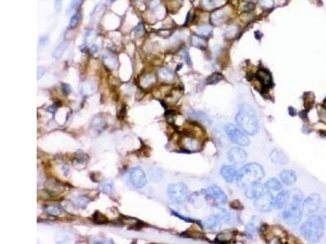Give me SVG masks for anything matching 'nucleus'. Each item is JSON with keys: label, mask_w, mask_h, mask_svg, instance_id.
Segmentation results:
<instances>
[{"label": "nucleus", "mask_w": 326, "mask_h": 244, "mask_svg": "<svg viewBox=\"0 0 326 244\" xmlns=\"http://www.w3.org/2000/svg\"><path fill=\"white\" fill-rule=\"evenodd\" d=\"M273 199L274 198L271 191L266 189L259 196L255 199L254 204L255 208L261 212H267L271 211L273 208Z\"/></svg>", "instance_id": "0eeeda50"}, {"label": "nucleus", "mask_w": 326, "mask_h": 244, "mask_svg": "<svg viewBox=\"0 0 326 244\" xmlns=\"http://www.w3.org/2000/svg\"><path fill=\"white\" fill-rule=\"evenodd\" d=\"M115 0H109V2H114Z\"/></svg>", "instance_id": "603ef678"}, {"label": "nucleus", "mask_w": 326, "mask_h": 244, "mask_svg": "<svg viewBox=\"0 0 326 244\" xmlns=\"http://www.w3.org/2000/svg\"><path fill=\"white\" fill-rule=\"evenodd\" d=\"M324 232V221L320 216H310L301 227V234L305 239L311 242L320 240Z\"/></svg>", "instance_id": "20e7f679"}, {"label": "nucleus", "mask_w": 326, "mask_h": 244, "mask_svg": "<svg viewBox=\"0 0 326 244\" xmlns=\"http://www.w3.org/2000/svg\"><path fill=\"white\" fill-rule=\"evenodd\" d=\"M324 103L326 105V98H325V99H324Z\"/></svg>", "instance_id": "864d4df0"}, {"label": "nucleus", "mask_w": 326, "mask_h": 244, "mask_svg": "<svg viewBox=\"0 0 326 244\" xmlns=\"http://www.w3.org/2000/svg\"><path fill=\"white\" fill-rule=\"evenodd\" d=\"M45 211L46 212H48L50 215L57 216V215L61 213L62 209L60 207L57 206V205H49V206L46 207Z\"/></svg>", "instance_id": "cd10ccee"}, {"label": "nucleus", "mask_w": 326, "mask_h": 244, "mask_svg": "<svg viewBox=\"0 0 326 244\" xmlns=\"http://www.w3.org/2000/svg\"><path fill=\"white\" fill-rule=\"evenodd\" d=\"M225 132L232 142L240 147H248L250 143L246 133L232 124H227L225 126Z\"/></svg>", "instance_id": "39448f33"}, {"label": "nucleus", "mask_w": 326, "mask_h": 244, "mask_svg": "<svg viewBox=\"0 0 326 244\" xmlns=\"http://www.w3.org/2000/svg\"><path fill=\"white\" fill-rule=\"evenodd\" d=\"M265 190H266L265 186L261 184L259 182H258L253 183L245 188V194L248 199H255L259 196Z\"/></svg>", "instance_id": "f8f14e48"}, {"label": "nucleus", "mask_w": 326, "mask_h": 244, "mask_svg": "<svg viewBox=\"0 0 326 244\" xmlns=\"http://www.w3.org/2000/svg\"><path fill=\"white\" fill-rule=\"evenodd\" d=\"M270 158L273 163L277 164V165H282V164H286L288 163V156L287 155L281 150L274 149L270 154Z\"/></svg>", "instance_id": "4468645a"}, {"label": "nucleus", "mask_w": 326, "mask_h": 244, "mask_svg": "<svg viewBox=\"0 0 326 244\" xmlns=\"http://www.w3.org/2000/svg\"><path fill=\"white\" fill-rule=\"evenodd\" d=\"M63 171H64V175L65 176L68 175V173H69V167H68V166H64V167H63Z\"/></svg>", "instance_id": "09e8293b"}, {"label": "nucleus", "mask_w": 326, "mask_h": 244, "mask_svg": "<svg viewBox=\"0 0 326 244\" xmlns=\"http://www.w3.org/2000/svg\"><path fill=\"white\" fill-rule=\"evenodd\" d=\"M282 182L286 186L293 185L297 180V175L293 170H284L280 174Z\"/></svg>", "instance_id": "dca6fc26"}, {"label": "nucleus", "mask_w": 326, "mask_h": 244, "mask_svg": "<svg viewBox=\"0 0 326 244\" xmlns=\"http://www.w3.org/2000/svg\"><path fill=\"white\" fill-rule=\"evenodd\" d=\"M257 77L260 81V82L262 83L264 88H269L270 85H272L271 77L267 71H264L263 69L259 70L258 72Z\"/></svg>", "instance_id": "a211bd4d"}, {"label": "nucleus", "mask_w": 326, "mask_h": 244, "mask_svg": "<svg viewBox=\"0 0 326 244\" xmlns=\"http://www.w3.org/2000/svg\"><path fill=\"white\" fill-rule=\"evenodd\" d=\"M228 160V161L234 164H240V163H245L246 159H247V154L246 152L239 147H232L229 150L227 154Z\"/></svg>", "instance_id": "9b49d317"}, {"label": "nucleus", "mask_w": 326, "mask_h": 244, "mask_svg": "<svg viewBox=\"0 0 326 244\" xmlns=\"http://www.w3.org/2000/svg\"><path fill=\"white\" fill-rule=\"evenodd\" d=\"M224 19V13L222 11H218L211 15V21L214 24H219Z\"/></svg>", "instance_id": "bb28decb"}, {"label": "nucleus", "mask_w": 326, "mask_h": 244, "mask_svg": "<svg viewBox=\"0 0 326 244\" xmlns=\"http://www.w3.org/2000/svg\"><path fill=\"white\" fill-rule=\"evenodd\" d=\"M239 128L246 134L255 135L259 130V122L255 109L248 104H241L235 116Z\"/></svg>", "instance_id": "f257e3e1"}, {"label": "nucleus", "mask_w": 326, "mask_h": 244, "mask_svg": "<svg viewBox=\"0 0 326 244\" xmlns=\"http://www.w3.org/2000/svg\"><path fill=\"white\" fill-rule=\"evenodd\" d=\"M56 109H57V107H56V105L53 104V105H52L51 107H48V111H50V112H52V113L54 114L56 112Z\"/></svg>", "instance_id": "49530a36"}, {"label": "nucleus", "mask_w": 326, "mask_h": 244, "mask_svg": "<svg viewBox=\"0 0 326 244\" xmlns=\"http://www.w3.org/2000/svg\"><path fill=\"white\" fill-rule=\"evenodd\" d=\"M94 91H95V87H94V85H93L90 82H86V83H84L83 85H82V86H81L82 95H85V96H87V95H90L91 94H93Z\"/></svg>", "instance_id": "b1692460"}, {"label": "nucleus", "mask_w": 326, "mask_h": 244, "mask_svg": "<svg viewBox=\"0 0 326 244\" xmlns=\"http://www.w3.org/2000/svg\"><path fill=\"white\" fill-rule=\"evenodd\" d=\"M290 199V192L288 190H281L276 198L273 199V208L276 209H282L286 206Z\"/></svg>", "instance_id": "ddd939ff"}, {"label": "nucleus", "mask_w": 326, "mask_h": 244, "mask_svg": "<svg viewBox=\"0 0 326 244\" xmlns=\"http://www.w3.org/2000/svg\"><path fill=\"white\" fill-rule=\"evenodd\" d=\"M135 33H136V36L137 38H140V37H142V36L144 35V27L143 23H140V24L137 25Z\"/></svg>", "instance_id": "c9c22d12"}, {"label": "nucleus", "mask_w": 326, "mask_h": 244, "mask_svg": "<svg viewBox=\"0 0 326 244\" xmlns=\"http://www.w3.org/2000/svg\"><path fill=\"white\" fill-rule=\"evenodd\" d=\"M113 181L111 180H105L103 181L100 184V190L105 193L106 194H112L113 191Z\"/></svg>", "instance_id": "412c9836"}, {"label": "nucleus", "mask_w": 326, "mask_h": 244, "mask_svg": "<svg viewBox=\"0 0 326 244\" xmlns=\"http://www.w3.org/2000/svg\"><path fill=\"white\" fill-rule=\"evenodd\" d=\"M103 61L105 66H107L109 69H114L117 66V61L113 57L110 56L109 54H105L103 56Z\"/></svg>", "instance_id": "5701e85b"}, {"label": "nucleus", "mask_w": 326, "mask_h": 244, "mask_svg": "<svg viewBox=\"0 0 326 244\" xmlns=\"http://www.w3.org/2000/svg\"><path fill=\"white\" fill-rule=\"evenodd\" d=\"M223 78H224V77H223V75H222L221 73H214L210 75V76L206 79V83H207L208 85H214V84L219 82Z\"/></svg>", "instance_id": "a878e982"}, {"label": "nucleus", "mask_w": 326, "mask_h": 244, "mask_svg": "<svg viewBox=\"0 0 326 244\" xmlns=\"http://www.w3.org/2000/svg\"><path fill=\"white\" fill-rule=\"evenodd\" d=\"M80 1H81V0H72L70 3H69V7L67 8V15H70L74 12V10L76 9L77 7L79 6Z\"/></svg>", "instance_id": "72a5a7b5"}, {"label": "nucleus", "mask_w": 326, "mask_h": 244, "mask_svg": "<svg viewBox=\"0 0 326 244\" xmlns=\"http://www.w3.org/2000/svg\"><path fill=\"white\" fill-rule=\"evenodd\" d=\"M264 186L265 188L270 191H279V190H282V188H283L282 183L277 178H274L267 181V182L265 183Z\"/></svg>", "instance_id": "6ab92c4d"}, {"label": "nucleus", "mask_w": 326, "mask_h": 244, "mask_svg": "<svg viewBox=\"0 0 326 244\" xmlns=\"http://www.w3.org/2000/svg\"><path fill=\"white\" fill-rule=\"evenodd\" d=\"M68 47H69V43L67 41H64V42L60 43L53 51L52 56L56 59H60L64 53L65 52V51L67 50Z\"/></svg>", "instance_id": "aec40b11"}, {"label": "nucleus", "mask_w": 326, "mask_h": 244, "mask_svg": "<svg viewBox=\"0 0 326 244\" xmlns=\"http://www.w3.org/2000/svg\"><path fill=\"white\" fill-rule=\"evenodd\" d=\"M264 177V170L258 163L245 164L236 173V181L240 188H246L255 182H259Z\"/></svg>", "instance_id": "7ed1b4c3"}, {"label": "nucleus", "mask_w": 326, "mask_h": 244, "mask_svg": "<svg viewBox=\"0 0 326 244\" xmlns=\"http://www.w3.org/2000/svg\"><path fill=\"white\" fill-rule=\"evenodd\" d=\"M323 215H324V218H325V219H326V208H325V210H324V212H323Z\"/></svg>", "instance_id": "3c124183"}, {"label": "nucleus", "mask_w": 326, "mask_h": 244, "mask_svg": "<svg viewBox=\"0 0 326 244\" xmlns=\"http://www.w3.org/2000/svg\"><path fill=\"white\" fill-rule=\"evenodd\" d=\"M129 179L135 188L140 189L147 184V178L144 172L140 168H134L130 171Z\"/></svg>", "instance_id": "1a4fd4ad"}, {"label": "nucleus", "mask_w": 326, "mask_h": 244, "mask_svg": "<svg viewBox=\"0 0 326 244\" xmlns=\"http://www.w3.org/2000/svg\"><path fill=\"white\" fill-rule=\"evenodd\" d=\"M46 73V69L43 67H38V75H37V79L39 80L43 77V75Z\"/></svg>", "instance_id": "79ce46f5"}, {"label": "nucleus", "mask_w": 326, "mask_h": 244, "mask_svg": "<svg viewBox=\"0 0 326 244\" xmlns=\"http://www.w3.org/2000/svg\"><path fill=\"white\" fill-rule=\"evenodd\" d=\"M321 205V198L318 194H312L302 203V212L307 215L316 213Z\"/></svg>", "instance_id": "6e6552de"}, {"label": "nucleus", "mask_w": 326, "mask_h": 244, "mask_svg": "<svg viewBox=\"0 0 326 244\" xmlns=\"http://www.w3.org/2000/svg\"><path fill=\"white\" fill-rule=\"evenodd\" d=\"M255 38H257L258 40H260V38H261V37H262V34L259 32V31H257V32H255Z\"/></svg>", "instance_id": "8fccbe9b"}, {"label": "nucleus", "mask_w": 326, "mask_h": 244, "mask_svg": "<svg viewBox=\"0 0 326 244\" xmlns=\"http://www.w3.org/2000/svg\"><path fill=\"white\" fill-rule=\"evenodd\" d=\"M204 2L207 7H212V6L214 5V0H205Z\"/></svg>", "instance_id": "a18cd8bd"}, {"label": "nucleus", "mask_w": 326, "mask_h": 244, "mask_svg": "<svg viewBox=\"0 0 326 244\" xmlns=\"http://www.w3.org/2000/svg\"><path fill=\"white\" fill-rule=\"evenodd\" d=\"M92 220L94 222L98 223V224H105V223L108 222V219L106 218V216L100 213V212H95V213L93 214Z\"/></svg>", "instance_id": "c85d7f7f"}, {"label": "nucleus", "mask_w": 326, "mask_h": 244, "mask_svg": "<svg viewBox=\"0 0 326 244\" xmlns=\"http://www.w3.org/2000/svg\"><path fill=\"white\" fill-rule=\"evenodd\" d=\"M205 225L209 230H219L221 227V217L217 215L209 216L205 221Z\"/></svg>", "instance_id": "f3484780"}, {"label": "nucleus", "mask_w": 326, "mask_h": 244, "mask_svg": "<svg viewBox=\"0 0 326 244\" xmlns=\"http://www.w3.org/2000/svg\"><path fill=\"white\" fill-rule=\"evenodd\" d=\"M61 88H62V91L64 92V95H67L72 92L71 86H70L69 84H67V83H62Z\"/></svg>", "instance_id": "4c0bfd02"}, {"label": "nucleus", "mask_w": 326, "mask_h": 244, "mask_svg": "<svg viewBox=\"0 0 326 244\" xmlns=\"http://www.w3.org/2000/svg\"><path fill=\"white\" fill-rule=\"evenodd\" d=\"M159 75L163 80H166V81H171L174 77V75H173L171 72L167 69H165V68L160 70Z\"/></svg>", "instance_id": "c756f323"}, {"label": "nucleus", "mask_w": 326, "mask_h": 244, "mask_svg": "<svg viewBox=\"0 0 326 244\" xmlns=\"http://www.w3.org/2000/svg\"><path fill=\"white\" fill-rule=\"evenodd\" d=\"M48 43H49V38H48V35H42L39 38V40H38V45L40 47H44L48 45Z\"/></svg>", "instance_id": "e433bc0d"}, {"label": "nucleus", "mask_w": 326, "mask_h": 244, "mask_svg": "<svg viewBox=\"0 0 326 244\" xmlns=\"http://www.w3.org/2000/svg\"><path fill=\"white\" fill-rule=\"evenodd\" d=\"M198 32L199 34L202 36H208L211 33V28L208 25H203L198 28Z\"/></svg>", "instance_id": "f704fd0d"}, {"label": "nucleus", "mask_w": 326, "mask_h": 244, "mask_svg": "<svg viewBox=\"0 0 326 244\" xmlns=\"http://www.w3.org/2000/svg\"><path fill=\"white\" fill-rule=\"evenodd\" d=\"M254 9H255V4L251 2H246V3L244 5V7H243V11H244V12H251V11Z\"/></svg>", "instance_id": "ea45409f"}, {"label": "nucleus", "mask_w": 326, "mask_h": 244, "mask_svg": "<svg viewBox=\"0 0 326 244\" xmlns=\"http://www.w3.org/2000/svg\"><path fill=\"white\" fill-rule=\"evenodd\" d=\"M55 10L56 12H59L62 9V0H55L54 2Z\"/></svg>", "instance_id": "a19ab883"}, {"label": "nucleus", "mask_w": 326, "mask_h": 244, "mask_svg": "<svg viewBox=\"0 0 326 244\" xmlns=\"http://www.w3.org/2000/svg\"><path fill=\"white\" fill-rule=\"evenodd\" d=\"M259 2L261 6L264 7H267V8L271 7L274 4L273 0H259Z\"/></svg>", "instance_id": "58836bf2"}, {"label": "nucleus", "mask_w": 326, "mask_h": 244, "mask_svg": "<svg viewBox=\"0 0 326 244\" xmlns=\"http://www.w3.org/2000/svg\"><path fill=\"white\" fill-rule=\"evenodd\" d=\"M154 81V77L152 76V74H148V75L144 77L143 79L141 80V84L143 86H148V85H152Z\"/></svg>", "instance_id": "473e14b6"}, {"label": "nucleus", "mask_w": 326, "mask_h": 244, "mask_svg": "<svg viewBox=\"0 0 326 244\" xmlns=\"http://www.w3.org/2000/svg\"><path fill=\"white\" fill-rule=\"evenodd\" d=\"M184 59H185L186 63H187L189 66H191V65H192V63H191L190 56H189V54H188V51H185V52H184Z\"/></svg>", "instance_id": "c03bdc74"}, {"label": "nucleus", "mask_w": 326, "mask_h": 244, "mask_svg": "<svg viewBox=\"0 0 326 244\" xmlns=\"http://www.w3.org/2000/svg\"><path fill=\"white\" fill-rule=\"evenodd\" d=\"M299 115H300V116H301V118L303 119V120H304L306 117H307V113L306 111H302L299 113Z\"/></svg>", "instance_id": "de8ad7c7"}, {"label": "nucleus", "mask_w": 326, "mask_h": 244, "mask_svg": "<svg viewBox=\"0 0 326 244\" xmlns=\"http://www.w3.org/2000/svg\"><path fill=\"white\" fill-rule=\"evenodd\" d=\"M205 196L207 199H211L218 204H226L228 200L226 194L216 185H213L207 188V190H205Z\"/></svg>", "instance_id": "9d476101"}, {"label": "nucleus", "mask_w": 326, "mask_h": 244, "mask_svg": "<svg viewBox=\"0 0 326 244\" xmlns=\"http://www.w3.org/2000/svg\"><path fill=\"white\" fill-rule=\"evenodd\" d=\"M89 201H90V199H89L86 196H85V195L79 196L76 199L77 204H78V205H79V207H81L82 208H85L86 207V205L88 204Z\"/></svg>", "instance_id": "2f4dec72"}, {"label": "nucleus", "mask_w": 326, "mask_h": 244, "mask_svg": "<svg viewBox=\"0 0 326 244\" xmlns=\"http://www.w3.org/2000/svg\"><path fill=\"white\" fill-rule=\"evenodd\" d=\"M290 199L282 212V219L290 225H297L302 216V193L297 189L291 190Z\"/></svg>", "instance_id": "f03ea898"}, {"label": "nucleus", "mask_w": 326, "mask_h": 244, "mask_svg": "<svg viewBox=\"0 0 326 244\" xmlns=\"http://www.w3.org/2000/svg\"><path fill=\"white\" fill-rule=\"evenodd\" d=\"M98 50H99V48H98V46L97 45H95V44H93V45L90 46V54H95V53L97 52Z\"/></svg>", "instance_id": "37998d69"}, {"label": "nucleus", "mask_w": 326, "mask_h": 244, "mask_svg": "<svg viewBox=\"0 0 326 244\" xmlns=\"http://www.w3.org/2000/svg\"><path fill=\"white\" fill-rule=\"evenodd\" d=\"M192 44L194 47L198 48H205L206 46V42L204 38L198 37L197 35H193L192 37Z\"/></svg>", "instance_id": "393cba45"}, {"label": "nucleus", "mask_w": 326, "mask_h": 244, "mask_svg": "<svg viewBox=\"0 0 326 244\" xmlns=\"http://www.w3.org/2000/svg\"><path fill=\"white\" fill-rule=\"evenodd\" d=\"M79 19H80V17H79V12L74 13V14L71 17V18H70V21H69V28H71V29L76 28L78 24H79Z\"/></svg>", "instance_id": "7c9ffc66"}, {"label": "nucleus", "mask_w": 326, "mask_h": 244, "mask_svg": "<svg viewBox=\"0 0 326 244\" xmlns=\"http://www.w3.org/2000/svg\"><path fill=\"white\" fill-rule=\"evenodd\" d=\"M220 173L224 180L228 183H232L236 178V171L234 167L231 165L222 166Z\"/></svg>", "instance_id": "2eb2a0df"}, {"label": "nucleus", "mask_w": 326, "mask_h": 244, "mask_svg": "<svg viewBox=\"0 0 326 244\" xmlns=\"http://www.w3.org/2000/svg\"><path fill=\"white\" fill-rule=\"evenodd\" d=\"M105 126L106 124L105 120L100 117H95L92 122V128L94 129V130L97 132H101L104 130V129H105Z\"/></svg>", "instance_id": "4be33fe9"}, {"label": "nucleus", "mask_w": 326, "mask_h": 244, "mask_svg": "<svg viewBox=\"0 0 326 244\" xmlns=\"http://www.w3.org/2000/svg\"><path fill=\"white\" fill-rule=\"evenodd\" d=\"M167 195L174 203L182 204L188 196V187L183 183L171 184L167 188Z\"/></svg>", "instance_id": "423d86ee"}]
</instances>
